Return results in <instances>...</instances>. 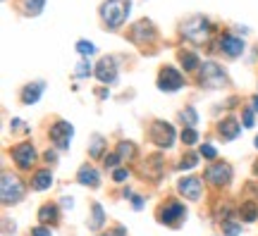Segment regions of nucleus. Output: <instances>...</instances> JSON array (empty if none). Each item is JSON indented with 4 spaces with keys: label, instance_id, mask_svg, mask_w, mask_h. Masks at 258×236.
<instances>
[{
    "label": "nucleus",
    "instance_id": "1",
    "mask_svg": "<svg viewBox=\"0 0 258 236\" xmlns=\"http://www.w3.org/2000/svg\"><path fill=\"white\" fill-rule=\"evenodd\" d=\"M129 8H132L129 0H105L103 8H101V17L108 27L120 29L129 15Z\"/></svg>",
    "mask_w": 258,
    "mask_h": 236
},
{
    "label": "nucleus",
    "instance_id": "2",
    "mask_svg": "<svg viewBox=\"0 0 258 236\" xmlns=\"http://www.w3.org/2000/svg\"><path fill=\"white\" fill-rule=\"evenodd\" d=\"M0 198L5 205L19 203L24 198V184L19 182L15 174H3V182H0Z\"/></svg>",
    "mask_w": 258,
    "mask_h": 236
},
{
    "label": "nucleus",
    "instance_id": "3",
    "mask_svg": "<svg viewBox=\"0 0 258 236\" xmlns=\"http://www.w3.org/2000/svg\"><path fill=\"white\" fill-rule=\"evenodd\" d=\"M211 34V24L206 17H191L182 24V36L194 41V43H203Z\"/></svg>",
    "mask_w": 258,
    "mask_h": 236
},
{
    "label": "nucleus",
    "instance_id": "4",
    "mask_svg": "<svg viewBox=\"0 0 258 236\" xmlns=\"http://www.w3.org/2000/svg\"><path fill=\"white\" fill-rule=\"evenodd\" d=\"M184 217H186V210H184V205L177 203V200H170V203H165L163 208L158 210V222H160V224H167V227H179Z\"/></svg>",
    "mask_w": 258,
    "mask_h": 236
},
{
    "label": "nucleus",
    "instance_id": "5",
    "mask_svg": "<svg viewBox=\"0 0 258 236\" xmlns=\"http://www.w3.org/2000/svg\"><path fill=\"white\" fill-rule=\"evenodd\" d=\"M184 86V79L182 74L177 72L175 67H163L160 74H158V89L160 91H167V93H175Z\"/></svg>",
    "mask_w": 258,
    "mask_h": 236
},
{
    "label": "nucleus",
    "instance_id": "6",
    "mask_svg": "<svg viewBox=\"0 0 258 236\" xmlns=\"http://www.w3.org/2000/svg\"><path fill=\"white\" fill-rule=\"evenodd\" d=\"M72 136H74V129L70 122H62V119H60V122H55V124L50 127V141L55 143L57 150H67Z\"/></svg>",
    "mask_w": 258,
    "mask_h": 236
},
{
    "label": "nucleus",
    "instance_id": "7",
    "mask_svg": "<svg viewBox=\"0 0 258 236\" xmlns=\"http://www.w3.org/2000/svg\"><path fill=\"white\" fill-rule=\"evenodd\" d=\"M201 84L208 86V89H220V86L227 84V76L215 62H206L201 67Z\"/></svg>",
    "mask_w": 258,
    "mask_h": 236
},
{
    "label": "nucleus",
    "instance_id": "8",
    "mask_svg": "<svg viewBox=\"0 0 258 236\" xmlns=\"http://www.w3.org/2000/svg\"><path fill=\"white\" fill-rule=\"evenodd\" d=\"M151 138L160 148H170V145L175 143V129H172V124H167V122H153Z\"/></svg>",
    "mask_w": 258,
    "mask_h": 236
},
{
    "label": "nucleus",
    "instance_id": "9",
    "mask_svg": "<svg viewBox=\"0 0 258 236\" xmlns=\"http://www.w3.org/2000/svg\"><path fill=\"white\" fill-rule=\"evenodd\" d=\"M206 179L213 184V186H225L230 184L232 179V167L227 163H215L206 170Z\"/></svg>",
    "mask_w": 258,
    "mask_h": 236
},
{
    "label": "nucleus",
    "instance_id": "10",
    "mask_svg": "<svg viewBox=\"0 0 258 236\" xmlns=\"http://www.w3.org/2000/svg\"><path fill=\"white\" fill-rule=\"evenodd\" d=\"M12 158H15V163H17L22 170H29L31 165L36 163V148L31 143H19L12 148Z\"/></svg>",
    "mask_w": 258,
    "mask_h": 236
},
{
    "label": "nucleus",
    "instance_id": "11",
    "mask_svg": "<svg viewBox=\"0 0 258 236\" xmlns=\"http://www.w3.org/2000/svg\"><path fill=\"white\" fill-rule=\"evenodd\" d=\"M96 76L101 79L103 84H112L117 79V64L112 57H103L101 62L96 64Z\"/></svg>",
    "mask_w": 258,
    "mask_h": 236
},
{
    "label": "nucleus",
    "instance_id": "12",
    "mask_svg": "<svg viewBox=\"0 0 258 236\" xmlns=\"http://www.w3.org/2000/svg\"><path fill=\"white\" fill-rule=\"evenodd\" d=\"M177 189H179V193L186 196L189 200L201 198V179H196V177H184V179H179Z\"/></svg>",
    "mask_w": 258,
    "mask_h": 236
},
{
    "label": "nucleus",
    "instance_id": "13",
    "mask_svg": "<svg viewBox=\"0 0 258 236\" xmlns=\"http://www.w3.org/2000/svg\"><path fill=\"white\" fill-rule=\"evenodd\" d=\"M220 50L225 55H230V57H237V55H241L244 53V41L241 38H237V36H222L220 38Z\"/></svg>",
    "mask_w": 258,
    "mask_h": 236
},
{
    "label": "nucleus",
    "instance_id": "14",
    "mask_svg": "<svg viewBox=\"0 0 258 236\" xmlns=\"http://www.w3.org/2000/svg\"><path fill=\"white\" fill-rule=\"evenodd\" d=\"M132 38L134 41H139V43H144V41H153L156 38V29H153V24L151 22H139L137 27L132 29Z\"/></svg>",
    "mask_w": 258,
    "mask_h": 236
},
{
    "label": "nucleus",
    "instance_id": "15",
    "mask_svg": "<svg viewBox=\"0 0 258 236\" xmlns=\"http://www.w3.org/2000/svg\"><path fill=\"white\" fill-rule=\"evenodd\" d=\"M77 179H79V184L91 186V189H98V186H101V177H98V172L93 170L91 165H84L82 170H79V174H77Z\"/></svg>",
    "mask_w": 258,
    "mask_h": 236
},
{
    "label": "nucleus",
    "instance_id": "16",
    "mask_svg": "<svg viewBox=\"0 0 258 236\" xmlns=\"http://www.w3.org/2000/svg\"><path fill=\"white\" fill-rule=\"evenodd\" d=\"M43 89H46L43 82H34V84H29V86H24V91H22V103H24V105H34V103H38Z\"/></svg>",
    "mask_w": 258,
    "mask_h": 236
},
{
    "label": "nucleus",
    "instance_id": "17",
    "mask_svg": "<svg viewBox=\"0 0 258 236\" xmlns=\"http://www.w3.org/2000/svg\"><path fill=\"white\" fill-rule=\"evenodd\" d=\"M218 131H220V136H222V138H227V141H232V138H237V136H239L241 127L237 124V119L227 117V119H222V122H220V127H218Z\"/></svg>",
    "mask_w": 258,
    "mask_h": 236
},
{
    "label": "nucleus",
    "instance_id": "18",
    "mask_svg": "<svg viewBox=\"0 0 258 236\" xmlns=\"http://www.w3.org/2000/svg\"><path fill=\"white\" fill-rule=\"evenodd\" d=\"M53 186V174L50 170H41V172L34 174V179H31V189L34 191H46Z\"/></svg>",
    "mask_w": 258,
    "mask_h": 236
},
{
    "label": "nucleus",
    "instance_id": "19",
    "mask_svg": "<svg viewBox=\"0 0 258 236\" xmlns=\"http://www.w3.org/2000/svg\"><path fill=\"white\" fill-rule=\"evenodd\" d=\"M38 219L43 222V224H55L57 219H60V210H57V205H43V208L38 210Z\"/></svg>",
    "mask_w": 258,
    "mask_h": 236
},
{
    "label": "nucleus",
    "instance_id": "20",
    "mask_svg": "<svg viewBox=\"0 0 258 236\" xmlns=\"http://www.w3.org/2000/svg\"><path fill=\"white\" fill-rule=\"evenodd\" d=\"M239 215H241V219H244V222H256V219H258V205H256V200H246V203H241Z\"/></svg>",
    "mask_w": 258,
    "mask_h": 236
},
{
    "label": "nucleus",
    "instance_id": "21",
    "mask_svg": "<svg viewBox=\"0 0 258 236\" xmlns=\"http://www.w3.org/2000/svg\"><path fill=\"white\" fill-rule=\"evenodd\" d=\"M103 224H105V212H103V208L98 205V203H93V205H91V222H89V227H91L93 231H98Z\"/></svg>",
    "mask_w": 258,
    "mask_h": 236
},
{
    "label": "nucleus",
    "instance_id": "22",
    "mask_svg": "<svg viewBox=\"0 0 258 236\" xmlns=\"http://www.w3.org/2000/svg\"><path fill=\"white\" fill-rule=\"evenodd\" d=\"M46 5V0H19V8L24 10V15H41V10Z\"/></svg>",
    "mask_w": 258,
    "mask_h": 236
},
{
    "label": "nucleus",
    "instance_id": "23",
    "mask_svg": "<svg viewBox=\"0 0 258 236\" xmlns=\"http://www.w3.org/2000/svg\"><path fill=\"white\" fill-rule=\"evenodd\" d=\"M179 62L184 64V69H196V67H201V64H199V57L194 53H189V50H182V53H179Z\"/></svg>",
    "mask_w": 258,
    "mask_h": 236
},
{
    "label": "nucleus",
    "instance_id": "24",
    "mask_svg": "<svg viewBox=\"0 0 258 236\" xmlns=\"http://www.w3.org/2000/svg\"><path fill=\"white\" fill-rule=\"evenodd\" d=\"M160 165H163V160H160V158H158V155H153V158H151V160H148V165L146 167H144V172L148 174V177H160Z\"/></svg>",
    "mask_w": 258,
    "mask_h": 236
},
{
    "label": "nucleus",
    "instance_id": "25",
    "mask_svg": "<svg viewBox=\"0 0 258 236\" xmlns=\"http://www.w3.org/2000/svg\"><path fill=\"white\" fill-rule=\"evenodd\" d=\"M103 148H105V141H103V136H93L89 155H91L93 160H96V158H101V155H103Z\"/></svg>",
    "mask_w": 258,
    "mask_h": 236
},
{
    "label": "nucleus",
    "instance_id": "26",
    "mask_svg": "<svg viewBox=\"0 0 258 236\" xmlns=\"http://www.w3.org/2000/svg\"><path fill=\"white\" fill-rule=\"evenodd\" d=\"M179 117H182V122H186V127H191V129H194V124H199V115H196L194 108H184Z\"/></svg>",
    "mask_w": 258,
    "mask_h": 236
},
{
    "label": "nucleus",
    "instance_id": "27",
    "mask_svg": "<svg viewBox=\"0 0 258 236\" xmlns=\"http://www.w3.org/2000/svg\"><path fill=\"white\" fill-rule=\"evenodd\" d=\"M117 155H120L122 160H132V158H134V145L129 143V141H122V143L117 145Z\"/></svg>",
    "mask_w": 258,
    "mask_h": 236
},
{
    "label": "nucleus",
    "instance_id": "28",
    "mask_svg": "<svg viewBox=\"0 0 258 236\" xmlns=\"http://www.w3.org/2000/svg\"><path fill=\"white\" fill-rule=\"evenodd\" d=\"M77 50H79L84 57H89V55L96 53V46H93L91 41H79V43H77Z\"/></svg>",
    "mask_w": 258,
    "mask_h": 236
},
{
    "label": "nucleus",
    "instance_id": "29",
    "mask_svg": "<svg viewBox=\"0 0 258 236\" xmlns=\"http://www.w3.org/2000/svg\"><path fill=\"white\" fill-rule=\"evenodd\" d=\"M182 141H184L186 145H194V143H196V141H199V134H196V129L186 127L184 131H182Z\"/></svg>",
    "mask_w": 258,
    "mask_h": 236
},
{
    "label": "nucleus",
    "instance_id": "30",
    "mask_svg": "<svg viewBox=\"0 0 258 236\" xmlns=\"http://www.w3.org/2000/svg\"><path fill=\"white\" fill-rule=\"evenodd\" d=\"M196 160H199V155L189 153V155H184V158H182V163L177 165V167H179V170H191V167H196Z\"/></svg>",
    "mask_w": 258,
    "mask_h": 236
},
{
    "label": "nucleus",
    "instance_id": "31",
    "mask_svg": "<svg viewBox=\"0 0 258 236\" xmlns=\"http://www.w3.org/2000/svg\"><path fill=\"white\" fill-rule=\"evenodd\" d=\"M222 227H225V234L227 236H239V231H241V227L234 224L232 219H222Z\"/></svg>",
    "mask_w": 258,
    "mask_h": 236
},
{
    "label": "nucleus",
    "instance_id": "32",
    "mask_svg": "<svg viewBox=\"0 0 258 236\" xmlns=\"http://www.w3.org/2000/svg\"><path fill=\"white\" fill-rule=\"evenodd\" d=\"M89 74H91V64L86 62V60L77 64V76H89Z\"/></svg>",
    "mask_w": 258,
    "mask_h": 236
},
{
    "label": "nucleus",
    "instance_id": "33",
    "mask_svg": "<svg viewBox=\"0 0 258 236\" xmlns=\"http://www.w3.org/2000/svg\"><path fill=\"white\" fill-rule=\"evenodd\" d=\"M201 155L203 158H208V160H215V155L218 153H215V148H213V145L206 143V145H201Z\"/></svg>",
    "mask_w": 258,
    "mask_h": 236
},
{
    "label": "nucleus",
    "instance_id": "34",
    "mask_svg": "<svg viewBox=\"0 0 258 236\" xmlns=\"http://www.w3.org/2000/svg\"><path fill=\"white\" fill-rule=\"evenodd\" d=\"M117 163H120V155L117 153L105 155V167H117Z\"/></svg>",
    "mask_w": 258,
    "mask_h": 236
},
{
    "label": "nucleus",
    "instance_id": "35",
    "mask_svg": "<svg viewBox=\"0 0 258 236\" xmlns=\"http://www.w3.org/2000/svg\"><path fill=\"white\" fill-rule=\"evenodd\" d=\"M127 177H129L127 170H115V172H112V179H115V182H124Z\"/></svg>",
    "mask_w": 258,
    "mask_h": 236
},
{
    "label": "nucleus",
    "instance_id": "36",
    "mask_svg": "<svg viewBox=\"0 0 258 236\" xmlns=\"http://www.w3.org/2000/svg\"><path fill=\"white\" fill-rule=\"evenodd\" d=\"M31 236H53V231L46 227H36V229H31Z\"/></svg>",
    "mask_w": 258,
    "mask_h": 236
},
{
    "label": "nucleus",
    "instance_id": "37",
    "mask_svg": "<svg viewBox=\"0 0 258 236\" xmlns=\"http://www.w3.org/2000/svg\"><path fill=\"white\" fill-rule=\"evenodd\" d=\"M244 127H253V110H244Z\"/></svg>",
    "mask_w": 258,
    "mask_h": 236
},
{
    "label": "nucleus",
    "instance_id": "38",
    "mask_svg": "<svg viewBox=\"0 0 258 236\" xmlns=\"http://www.w3.org/2000/svg\"><path fill=\"white\" fill-rule=\"evenodd\" d=\"M132 205H134V210H141V208H144V198L134 196V203H132Z\"/></svg>",
    "mask_w": 258,
    "mask_h": 236
},
{
    "label": "nucleus",
    "instance_id": "39",
    "mask_svg": "<svg viewBox=\"0 0 258 236\" xmlns=\"http://www.w3.org/2000/svg\"><path fill=\"white\" fill-rule=\"evenodd\" d=\"M55 158H57V155L53 153V150H48V153H46V160H48V163H55Z\"/></svg>",
    "mask_w": 258,
    "mask_h": 236
},
{
    "label": "nucleus",
    "instance_id": "40",
    "mask_svg": "<svg viewBox=\"0 0 258 236\" xmlns=\"http://www.w3.org/2000/svg\"><path fill=\"white\" fill-rule=\"evenodd\" d=\"M74 203H72V198H62V208H72Z\"/></svg>",
    "mask_w": 258,
    "mask_h": 236
},
{
    "label": "nucleus",
    "instance_id": "41",
    "mask_svg": "<svg viewBox=\"0 0 258 236\" xmlns=\"http://www.w3.org/2000/svg\"><path fill=\"white\" fill-rule=\"evenodd\" d=\"M110 236H124V229L117 227V229H115V234H110Z\"/></svg>",
    "mask_w": 258,
    "mask_h": 236
},
{
    "label": "nucleus",
    "instance_id": "42",
    "mask_svg": "<svg viewBox=\"0 0 258 236\" xmlns=\"http://www.w3.org/2000/svg\"><path fill=\"white\" fill-rule=\"evenodd\" d=\"M253 110L258 112V96H253Z\"/></svg>",
    "mask_w": 258,
    "mask_h": 236
},
{
    "label": "nucleus",
    "instance_id": "43",
    "mask_svg": "<svg viewBox=\"0 0 258 236\" xmlns=\"http://www.w3.org/2000/svg\"><path fill=\"white\" fill-rule=\"evenodd\" d=\"M253 172H256V174H258V163H256V165H253Z\"/></svg>",
    "mask_w": 258,
    "mask_h": 236
},
{
    "label": "nucleus",
    "instance_id": "44",
    "mask_svg": "<svg viewBox=\"0 0 258 236\" xmlns=\"http://www.w3.org/2000/svg\"><path fill=\"white\" fill-rule=\"evenodd\" d=\"M256 148H258V136H256Z\"/></svg>",
    "mask_w": 258,
    "mask_h": 236
},
{
    "label": "nucleus",
    "instance_id": "45",
    "mask_svg": "<svg viewBox=\"0 0 258 236\" xmlns=\"http://www.w3.org/2000/svg\"><path fill=\"white\" fill-rule=\"evenodd\" d=\"M108 236H110V234H108Z\"/></svg>",
    "mask_w": 258,
    "mask_h": 236
}]
</instances>
